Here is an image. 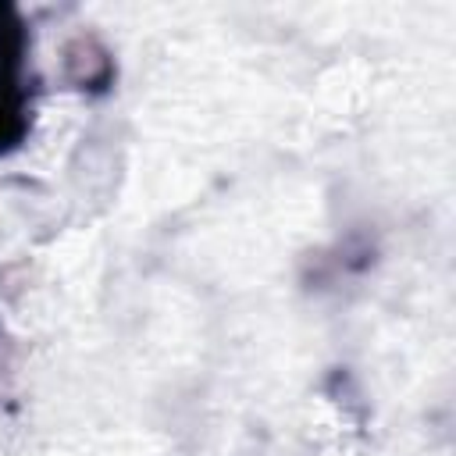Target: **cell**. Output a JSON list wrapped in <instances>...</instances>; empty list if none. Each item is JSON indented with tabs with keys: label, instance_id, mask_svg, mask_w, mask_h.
Instances as JSON below:
<instances>
[{
	"label": "cell",
	"instance_id": "cell-1",
	"mask_svg": "<svg viewBox=\"0 0 456 456\" xmlns=\"http://www.w3.org/2000/svg\"><path fill=\"white\" fill-rule=\"evenodd\" d=\"M25 28L11 7H0V153L21 142L28 128L25 114Z\"/></svg>",
	"mask_w": 456,
	"mask_h": 456
},
{
	"label": "cell",
	"instance_id": "cell-2",
	"mask_svg": "<svg viewBox=\"0 0 456 456\" xmlns=\"http://www.w3.org/2000/svg\"><path fill=\"white\" fill-rule=\"evenodd\" d=\"M64 71L68 78L78 86V89H107L110 75H114V64H110V53L96 43V39H75L68 43L64 50Z\"/></svg>",
	"mask_w": 456,
	"mask_h": 456
}]
</instances>
